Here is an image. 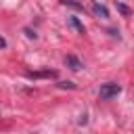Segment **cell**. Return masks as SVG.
Instances as JSON below:
<instances>
[{
    "mask_svg": "<svg viewBox=\"0 0 134 134\" xmlns=\"http://www.w3.org/2000/svg\"><path fill=\"white\" fill-rule=\"evenodd\" d=\"M119 92H121V86H119V84H115V82H107V84H103V86H100L98 96H100L103 100H109V98L117 96Z\"/></svg>",
    "mask_w": 134,
    "mask_h": 134,
    "instance_id": "obj_1",
    "label": "cell"
},
{
    "mask_svg": "<svg viewBox=\"0 0 134 134\" xmlns=\"http://www.w3.org/2000/svg\"><path fill=\"white\" fill-rule=\"evenodd\" d=\"M65 65H67L69 69H73V71H80V69L84 67V65H82V61H80L75 54H67V57H65Z\"/></svg>",
    "mask_w": 134,
    "mask_h": 134,
    "instance_id": "obj_2",
    "label": "cell"
},
{
    "mask_svg": "<svg viewBox=\"0 0 134 134\" xmlns=\"http://www.w3.org/2000/svg\"><path fill=\"white\" fill-rule=\"evenodd\" d=\"M92 10H94V15H98L100 19H107V17H109V10H107V8L103 6V4H98V2H96V4L92 6Z\"/></svg>",
    "mask_w": 134,
    "mask_h": 134,
    "instance_id": "obj_3",
    "label": "cell"
},
{
    "mask_svg": "<svg viewBox=\"0 0 134 134\" xmlns=\"http://www.w3.org/2000/svg\"><path fill=\"white\" fill-rule=\"evenodd\" d=\"M69 25H71V27H75V29H77V34H86V29H84V25L80 23V19H77V17H69Z\"/></svg>",
    "mask_w": 134,
    "mask_h": 134,
    "instance_id": "obj_4",
    "label": "cell"
},
{
    "mask_svg": "<svg viewBox=\"0 0 134 134\" xmlns=\"http://www.w3.org/2000/svg\"><path fill=\"white\" fill-rule=\"evenodd\" d=\"M117 10H119V13H124V15H126V17H128V15H130V8H128V6H126V4H119V2H117Z\"/></svg>",
    "mask_w": 134,
    "mask_h": 134,
    "instance_id": "obj_5",
    "label": "cell"
},
{
    "mask_svg": "<svg viewBox=\"0 0 134 134\" xmlns=\"http://www.w3.org/2000/svg\"><path fill=\"white\" fill-rule=\"evenodd\" d=\"M65 4H69V6H73V8H77V10H82V4H77V2H73V0H63Z\"/></svg>",
    "mask_w": 134,
    "mask_h": 134,
    "instance_id": "obj_6",
    "label": "cell"
},
{
    "mask_svg": "<svg viewBox=\"0 0 134 134\" xmlns=\"http://www.w3.org/2000/svg\"><path fill=\"white\" fill-rule=\"evenodd\" d=\"M59 88H75L73 82H59Z\"/></svg>",
    "mask_w": 134,
    "mask_h": 134,
    "instance_id": "obj_7",
    "label": "cell"
},
{
    "mask_svg": "<svg viewBox=\"0 0 134 134\" xmlns=\"http://www.w3.org/2000/svg\"><path fill=\"white\" fill-rule=\"evenodd\" d=\"M25 34H27V38H36V34H34L31 29H25Z\"/></svg>",
    "mask_w": 134,
    "mask_h": 134,
    "instance_id": "obj_8",
    "label": "cell"
},
{
    "mask_svg": "<svg viewBox=\"0 0 134 134\" xmlns=\"http://www.w3.org/2000/svg\"><path fill=\"white\" fill-rule=\"evenodd\" d=\"M0 46H2V48L6 46V42H4V38H0Z\"/></svg>",
    "mask_w": 134,
    "mask_h": 134,
    "instance_id": "obj_9",
    "label": "cell"
},
{
    "mask_svg": "<svg viewBox=\"0 0 134 134\" xmlns=\"http://www.w3.org/2000/svg\"><path fill=\"white\" fill-rule=\"evenodd\" d=\"M96 2H98V0H96Z\"/></svg>",
    "mask_w": 134,
    "mask_h": 134,
    "instance_id": "obj_10",
    "label": "cell"
}]
</instances>
